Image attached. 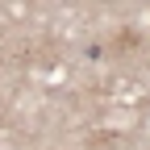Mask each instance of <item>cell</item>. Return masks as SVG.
<instances>
[]
</instances>
